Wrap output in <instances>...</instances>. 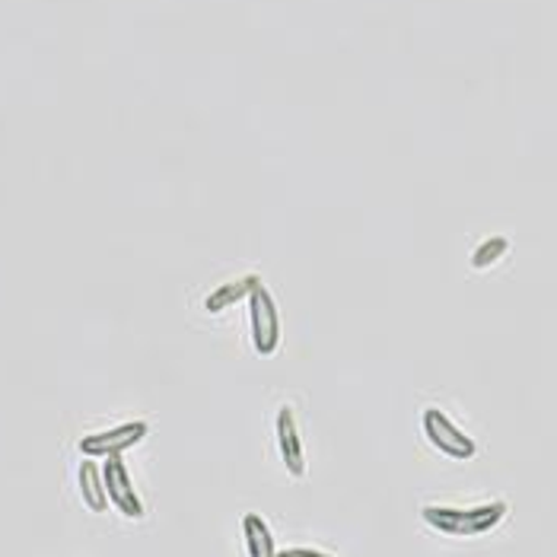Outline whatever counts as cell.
I'll return each instance as SVG.
<instances>
[{"instance_id": "1", "label": "cell", "mask_w": 557, "mask_h": 557, "mask_svg": "<svg viewBox=\"0 0 557 557\" xmlns=\"http://www.w3.org/2000/svg\"><path fill=\"white\" fill-rule=\"evenodd\" d=\"M507 516V504H487L472 510H453V507H424V519L443 535H484Z\"/></svg>"}, {"instance_id": "2", "label": "cell", "mask_w": 557, "mask_h": 557, "mask_svg": "<svg viewBox=\"0 0 557 557\" xmlns=\"http://www.w3.org/2000/svg\"><path fill=\"white\" fill-rule=\"evenodd\" d=\"M424 433H428L430 443H433L443 456H449V459H472L474 453H478L472 436L456 428L440 408H428V411H424Z\"/></svg>"}, {"instance_id": "3", "label": "cell", "mask_w": 557, "mask_h": 557, "mask_svg": "<svg viewBox=\"0 0 557 557\" xmlns=\"http://www.w3.org/2000/svg\"><path fill=\"white\" fill-rule=\"evenodd\" d=\"M249 312H252V342L261 357H271L281 344V322H277V306L271 294L258 284L249 294Z\"/></svg>"}, {"instance_id": "4", "label": "cell", "mask_w": 557, "mask_h": 557, "mask_svg": "<svg viewBox=\"0 0 557 557\" xmlns=\"http://www.w3.org/2000/svg\"><path fill=\"white\" fill-rule=\"evenodd\" d=\"M147 436L144 421H131L115 430H102V433H89L81 440V453L86 459H109V456H122L125 449L137 446Z\"/></svg>"}, {"instance_id": "5", "label": "cell", "mask_w": 557, "mask_h": 557, "mask_svg": "<svg viewBox=\"0 0 557 557\" xmlns=\"http://www.w3.org/2000/svg\"><path fill=\"white\" fill-rule=\"evenodd\" d=\"M102 484H106V494H109V504H115L119 510L131 519H140L144 516V504L131 484L128 469L119 456H109L106 459V469H102Z\"/></svg>"}, {"instance_id": "6", "label": "cell", "mask_w": 557, "mask_h": 557, "mask_svg": "<svg viewBox=\"0 0 557 557\" xmlns=\"http://www.w3.org/2000/svg\"><path fill=\"white\" fill-rule=\"evenodd\" d=\"M277 443H281V459H284L287 472L294 474V478H302V474H306L302 443H300L297 421H294V411H290V408H281V414H277Z\"/></svg>"}, {"instance_id": "7", "label": "cell", "mask_w": 557, "mask_h": 557, "mask_svg": "<svg viewBox=\"0 0 557 557\" xmlns=\"http://www.w3.org/2000/svg\"><path fill=\"white\" fill-rule=\"evenodd\" d=\"M81 497L92 513H106L109 510V494H106V484H102V472L96 469L92 459H86L81 466Z\"/></svg>"}, {"instance_id": "8", "label": "cell", "mask_w": 557, "mask_h": 557, "mask_svg": "<svg viewBox=\"0 0 557 557\" xmlns=\"http://www.w3.org/2000/svg\"><path fill=\"white\" fill-rule=\"evenodd\" d=\"M243 535H246V552H249V557H277V552H274V535H271L268 522L258 513H246V519H243Z\"/></svg>"}, {"instance_id": "9", "label": "cell", "mask_w": 557, "mask_h": 557, "mask_svg": "<svg viewBox=\"0 0 557 557\" xmlns=\"http://www.w3.org/2000/svg\"><path fill=\"white\" fill-rule=\"evenodd\" d=\"M258 281L256 274H249V277H243V281H233V284H226V287H220V290H214L211 297H208V312H220V309H226V306H233V302H239V300H246L252 290H256Z\"/></svg>"}, {"instance_id": "10", "label": "cell", "mask_w": 557, "mask_h": 557, "mask_svg": "<svg viewBox=\"0 0 557 557\" xmlns=\"http://www.w3.org/2000/svg\"><path fill=\"white\" fill-rule=\"evenodd\" d=\"M507 252V239H500V236H494V239H487L484 246H478L472 256L474 268H487V264H494L497 258Z\"/></svg>"}, {"instance_id": "11", "label": "cell", "mask_w": 557, "mask_h": 557, "mask_svg": "<svg viewBox=\"0 0 557 557\" xmlns=\"http://www.w3.org/2000/svg\"><path fill=\"white\" fill-rule=\"evenodd\" d=\"M277 557H332V555H322V552H312V548H290V552H281Z\"/></svg>"}]
</instances>
